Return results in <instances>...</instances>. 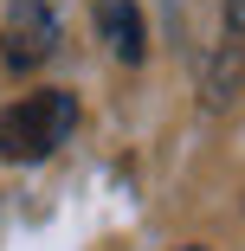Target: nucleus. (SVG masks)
<instances>
[{"label": "nucleus", "instance_id": "obj_1", "mask_svg": "<svg viewBox=\"0 0 245 251\" xmlns=\"http://www.w3.org/2000/svg\"><path fill=\"white\" fill-rule=\"evenodd\" d=\"M71 129H78V97L71 90H32V97L0 110V161H45Z\"/></svg>", "mask_w": 245, "mask_h": 251}, {"label": "nucleus", "instance_id": "obj_2", "mask_svg": "<svg viewBox=\"0 0 245 251\" xmlns=\"http://www.w3.org/2000/svg\"><path fill=\"white\" fill-rule=\"evenodd\" d=\"M52 52H58V7L52 0H7V20H0L7 71H39Z\"/></svg>", "mask_w": 245, "mask_h": 251}, {"label": "nucleus", "instance_id": "obj_3", "mask_svg": "<svg viewBox=\"0 0 245 251\" xmlns=\"http://www.w3.org/2000/svg\"><path fill=\"white\" fill-rule=\"evenodd\" d=\"M97 26H104V39H110V52L123 58V65H142V7L136 0H104L97 7Z\"/></svg>", "mask_w": 245, "mask_h": 251}, {"label": "nucleus", "instance_id": "obj_4", "mask_svg": "<svg viewBox=\"0 0 245 251\" xmlns=\"http://www.w3.org/2000/svg\"><path fill=\"white\" fill-rule=\"evenodd\" d=\"M239 77H245V65H239V52H226V58L213 65V77H207V103H226V97H239Z\"/></svg>", "mask_w": 245, "mask_h": 251}, {"label": "nucleus", "instance_id": "obj_5", "mask_svg": "<svg viewBox=\"0 0 245 251\" xmlns=\"http://www.w3.org/2000/svg\"><path fill=\"white\" fill-rule=\"evenodd\" d=\"M226 26H232V32L245 39V0H226Z\"/></svg>", "mask_w": 245, "mask_h": 251}]
</instances>
